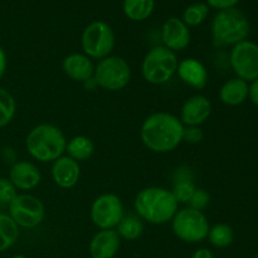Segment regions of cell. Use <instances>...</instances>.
Returning <instances> with one entry per match:
<instances>
[{"instance_id":"6da1fadb","label":"cell","mask_w":258,"mask_h":258,"mask_svg":"<svg viewBox=\"0 0 258 258\" xmlns=\"http://www.w3.org/2000/svg\"><path fill=\"white\" fill-rule=\"evenodd\" d=\"M184 125L178 116L165 111L149 115L140 128V139L144 145L156 154H166L175 150L183 143Z\"/></svg>"},{"instance_id":"7a4b0ae2","label":"cell","mask_w":258,"mask_h":258,"mask_svg":"<svg viewBox=\"0 0 258 258\" xmlns=\"http://www.w3.org/2000/svg\"><path fill=\"white\" fill-rule=\"evenodd\" d=\"M136 216L154 226L169 223L179 209L171 190L161 186H148L136 194L134 201Z\"/></svg>"},{"instance_id":"3957f363","label":"cell","mask_w":258,"mask_h":258,"mask_svg":"<svg viewBox=\"0 0 258 258\" xmlns=\"http://www.w3.org/2000/svg\"><path fill=\"white\" fill-rule=\"evenodd\" d=\"M67 139L63 131L53 123H39L28 133L25 149L39 163H53L64 155Z\"/></svg>"},{"instance_id":"277c9868","label":"cell","mask_w":258,"mask_h":258,"mask_svg":"<svg viewBox=\"0 0 258 258\" xmlns=\"http://www.w3.org/2000/svg\"><path fill=\"white\" fill-rule=\"evenodd\" d=\"M211 33L216 47L236 45L248 37L249 22L237 8L219 10L212 20Z\"/></svg>"},{"instance_id":"5b68a950","label":"cell","mask_w":258,"mask_h":258,"mask_svg":"<svg viewBox=\"0 0 258 258\" xmlns=\"http://www.w3.org/2000/svg\"><path fill=\"white\" fill-rule=\"evenodd\" d=\"M178 55L164 45L151 48L141 63V75L144 80L154 86L165 85L176 75Z\"/></svg>"},{"instance_id":"8992f818","label":"cell","mask_w":258,"mask_h":258,"mask_svg":"<svg viewBox=\"0 0 258 258\" xmlns=\"http://www.w3.org/2000/svg\"><path fill=\"white\" fill-rule=\"evenodd\" d=\"M131 81V67L127 60L118 55H108L95 66L93 82L102 90L117 92Z\"/></svg>"},{"instance_id":"52a82bcc","label":"cell","mask_w":258,"mask_h":258,"mask_svg":"<svg viewBox=\"0 0 258 258\" xmlns=\"http://www.w3.org/2000/svg\"><path fill=\"white\" fill-rule=\"evenodd\" d=\"M170 222L174 236L185 243H199L204 241L211 228L206 214L189 207L178 209Z\"/></svg>"},{"instance_id":"ba28073f","label":"cell","mask_w":258,"mask_h":258,"mask_svg":"<svg viewBox=\"0 0 258 258\" xmlns=\"http://www.w3.org/2000/svg\"><path fill=\"white\" fill-rule=\"evenodd\" d=\"M115 33L110 24L103 20H95L85 28L81 37L83 54L91 59H103L115 48Z\"/></svg>"},{"instance_id":"9c48e42d","label":"cell","mask_w":258,"mask_h":258,"mask_svg":"<svg viewBox=\"0 0 258 258\" xmlns=\"http://www.w3.org/2000/svg\"><path fill=\"white\" fill-rule=\"evenodd\" d=\"M8 214L18 227L32 229L39 226L45 217L44 203L33 194H18L8 206Z\"/></svg>"},{"instance_id":"30bf717a","label":"cell","mask_w":258,"mask_h":258,"mask_svg":"<svg viewBox=\"0 0 258 258\" xmlns=\"http://www.w3.org/2000/svg\"><path fill=\"white\" fill-rule=\"evenodd\" d=\"M122 201L115 193H103L92 202L90 218L98 229H115L125 216Z\"/></svg>"},{"instance_id":"8fae6325","label":"cell","mask_w":258,"mask_h":258,"mask_svg":"<svg viewBox=\"0 0 258 258\" xmlns=\"http://www.w3.org/2000/svg\"><path fill=\"white\" fill-rule=\"evenodd\" d=\"M229 63L237 78L253 82L258 78V44L251 40H243L233 45L229 54Z\"/></svg>"},{"instance_id":"7c38bea8","label":"cell","mask_w":258,"mask_h":258,"mask_svg":"<svg viewBox=\"0 0 258 258\" xmlns=\"http://www.w3.org/2000/svg\"><path fill=\"white\" fill-rule=\"evenodd\" d=\"M190 29L181 19L176 17L168 18L161 27L163 45L171 52L178 53L186 49L190 44Z\"/></svg>"},{"instance_id":"4fadbf2b","label":"cell","mask_w":258,"mask_h":258,"mask_svg":"<svg viewBox=\"0 0 258 258\" xmlns=\"http://www.w3.org/2000/svg\"><path fill=\"white\" fill-rule=\"evenodd\" d=\"M212 115V102L207 96L197 93L184 101L180 108L179 120L184 126L201 127Z\"/></svg>"},{"instance_id":"5bb4252c","label":"cell","mask_w":258,"mask_h":258,"mask_svg":"<svg viewBox=\"0 0 258 258\" xmlns=\"http://www.w3.org/2000/svg\"><path fill=\"white\" fill-rule=\"evenodd\" d=\"M176 75L184 85L193 90H203L209 81V73L206 66L193 57L179 60Z\"/></svg>"},{"instance_id":"9a60e30c","label":"cell","mask_w":258,"mask_h":258,"mask_svg":"<svg viewBox=\"0 0 258 258\" xmlns=\"http://www.w3.org/2000/svg\"><path fill=\"white\" fill-rule=\"evenodd\" d=\"M50 174L55 185L60 189H71L77 185L81 178L80 163L70 156L62 155L52 163Z\"/></svg>"},{"instance_id":"2e32d148","label":"cell","mask_w":258,"mask_h":258,"mask_svg":"<svg viewBox=\"0 0 258 258\" xmlns=\"http://www.w3.org/2000/svg\"><path fill=\"white\" fill-rule=\"evenodd\" d=\"M9 180L17 190L28 191L37 188L42 180L39 168L30 161H15L9 171Z\"/></svg>"},{"instance_id":"e0dca14e","label":"cell","mask_w":258,"mask_h":258,"mask_svg":"<svg viewBox=\"0 0 258 258\" xmlns=\"http://www.w3.org/2000/svg\"><path fill=\"white\" fill-rule=\"evenodd\" d=\"M62 70L64 75L75 82L87 83L93 80L95 64L93 60L83 53H71L63 59Z\"/></svg>"},{"instance_id":"ac0fdd59","label":"cell","mask_w":258,"mask_h":258,"mask_svg":"<svg viewBox=\"0 0 258 258\" xmlns=\"http://www.w3.org/2000/svg\"><path fill=\"white\" fill-rule=\"evenodd\" d=\"M121 246V238L115 229H100L91 239L88 252L92 258H113Z\"/></svg>"},{"instance_id":"d6986e66","label":"cell","mask_w":258,"mask_h":258,"mask_svg":"<svg viewBox=\"0 0 258 258\" xmlns=\"http://www.w3.org/2000/svg\"><path fill=\"white\" fill-rule=\"evenodd\" d=\"M218 95L226 106H239L248 98V83L241 78H231L222 85Z\"/></svg>"},{"instance_id":"ffe728a7","label":"cell","mask_w":258,"mask_h":258,"mask_svg":"<svg viewBox=\"0 0 258 258\" xmlns=\"http://www.w3.org/2000/svg\"><path fill=\"white\" fill-rule=\"evenodd\" d=\"M197 186L193 181V173L188 166H180L174 174V186L171 189L174 198L179 204L186 203L196 191Z\"/></svg>"},{"instance_id":"44dd1931","label":"cell","mask_w":258,"mask_h":258,"mask_svg":"<svg viewBox=\"0 0 258 258\" xmlns=\"http://www.w3.org/2000/svg\"><path fill=\"white\" fill-rule=\"evenodd\" d=\"M95 153V144L85 135H77L67 140L66 154L77 163L88 160Z\"/></svg>"},{"instance_id":"7402d4cb","label":"cell","mask_w":258,"mask_h":258,"mask_svg":"<svg viewBox=\"0 0 258 258\" xmlns=\"http://www.w3.org/2000/svg\"><path fill=\"white\" fill-rule=\"evenodd\" d=\"M155 0H123L122 10L127 19L133 22H144L154 12Z\"/></svg>"},{"instance_id":"603a6c76","label":"cell","mask_w":258,"mask_h":258,"mask_svg":"<svg viewBox=\"0 0 258 258\" xmlns=\"http://www.w3.org/2000/svg\"><path fill=\"white\" fill-rule=\"evenodd\" d=\"M121 239L126 241H136L144 233V223L136 214L123 216L120 223L115 228Z\"/></svg>"},{"instance_id":"cb8c5ba5","label":"cell","mask_w":258,"mask_h":258,"mask_svg":"<svg viewBox=\"0 0 258 258\" xmlns=\"http://www.w3.org/2000/svg\"><path fill=\"white\" fill-rule=\"evenodd\" d=\"M19 238V227L8 213H0V253L8 251Z\"/></svg>"},{"instance_id":"d4e9b609","label":"cell","mask_w":258,"mask_h":258,"mask_svg":"<svg viewBox=\"0 0 258 258\" xmlns=\"http://www.w3.org/2000/svg\"><path fill=\"white\" fill-rule=\"evenodd\" d=\"M207 239L214 248H227L234 241L233 228L227 223L214 224L209 228Z\"/></svg>"},{"instance_id":"484cf974","label":"cell","mask_w":258,"mask_h":258,"mask_svg":"<svg viewBox=\"0 0 258 258\" xmlns=\"http://www.w3.org/2000/svg\"><path fill=\"white\" fill-rule=\"evenodd\" d=\"M209 9L207 3H193L189 7L185 8L183 12V20L189 28L190 27H198V25L203 24L206 19L209 15Z\"/></svg>"},{"instance_id":"4316f807","label":"cell","mask_w":258,"mask_h":258,"mask_svg":"<svg viewBox=\"0 0 258 258\" xmlns=\"http://www.w3.org/2000/svg\"><path fill=\"white\" fill-rule=\"evenodd\" d=\"M17 112V103L12 93L0 87V128L9 125Z\"/></svg>"},{"instance_id":"83f0119b","label":"cell","mask_w":258,"mask_h":258,"mask_svg":"<svg viewBox=\"0 0 258 258\" xmlns=\"http://www.w3.org/2000/svg\"><path fill=\"white\" fill-rule=\"evenodd\" d=\"M209 203H211V196L208 191L206 189L197 188L191 198L189 199L188 207L196 209V211L203 212L209 206Z\"/></svg>"},{"instance_id":"f1b7e54d","label":"cell","mask_w":258,"mask_h":258,"mask_svg":"<svg viewBox=\"0 0 258 258\" xmlns=\"http://www.w3.org/2000/svg\"><path fill=\"white\" fill-rule=\"evenodd\" d=\"M18 196V190L9 178H0V203L9 206L10 202Z\"/></svg>"},{"instance_id":"f546056e","label":"cell","mask_w":258,"mask_h":258,"mask_svg":"<svg viewBox=\"0 0 258 258\" xmlns=\"http://www.w3.org/2000/svg\"><path fill=\"white\" fill-rule=\"evenodd\" d=\"M203 139V130L199 126H184L183 141L189 144H199Z\"/></svg>"},{"instance_id":"4dcf8cb0","label":"cell","mask_w":258,"mask_h":258,"mask_svg":"<svg viewBox=\"0 0 258 258\" xmlns=\"http://www.w3.org/2000/svg\"><path fill=\"white\" fill-rule=\"evenodd\" d=\"M207 4L209 8H213V9L219 10H226L231 9V8H236V5L238 4L239 0H207Z\"/></svg>"},{"instance_id":"1f68e13d","label":"cell","mask_w":258,"mask_h":258,"mask_svg":"<svg viewBox=\"0 0 258 258\" xmlns=\"http://www.w3.org/2000/svg\"><path fill=\"white\" fill-rule=\"evenodd\" d=\"M248 98L254 106L258 107V78L248 86Z\"/></svg>"},{"instance_id":"d6a6232c","label":"cell","mask_w":258,"mask_h":258,"mask_svg":"<svg viewBox=\"0 0 258 258\" xmlns=\"http://www.w3.org/2000/svg\"><path fill=\"white\" fill-rule=\"evenodd\" d=\"M7 67H8V57L5 50L0 47V80L4 77L5 72H7Z\"/></svg>"},{"instance_id":"836d02e7","label":"cell","mask_w":258,"mask_h":258,"mask_svg":"<svg viewBox=\"0 0 258 258\" xmlns=\"http://www.w3.org/2000/svg\"><path fill=\"white\" fill-rule=\"evenodd\" d=\"M190 258H214V254L209 248H198Z\"/></svg>"},{"instance_id":"e575fe53","label":"cell","mask_w":258,"mask_h":258,"mask_svg":"<svg viewBox=\"0 0 258 258\" xmlns=\"http://www.w3.org/2000/svg\"><path fill=\"white\" fill-rule=\"evenodd\" d=\"M12 258H28V257L23 256V254H15V256H13Z\"/></svg>"},{"instance_id":"d590c367","label":"cell","mask_w":258,"mask_h":258,"mask_svg":"<svg viewBox=\"0 0 258 258\" xmlns=\"http://www.w3.org/2000/svg\"><path fill=\"white\" fill-rule=\"evenodd\" d=\"M254 258H258V253H257V254H256V257H254Z\"/></svg>"}]
</instances>
